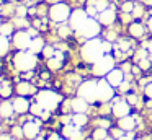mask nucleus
Here are the masks:
<instances>
[{
  "label": "nucleus",
  "instance_id": "obj_5",
  "mask_svg": "<svg viewBox=\"0 0 152 140\" xmlns=\"http://www.w3.org/2000/svg\"><path fill=\"white\" fill-rule=\"evenodd\" d=\"M36 36H38L36 29H31V28L18 29V31H15L13 36H12V46H13L17 51H28L33 38H36Z\"/></svg>",
  "mask_w": 152,
  "mask_h": 140
},
{
  "label": "nucleus",
  "instance_id": "obj_42",
  "mask_svg": "<svg viewBox=\"0 0 152 140\" xmlns=\"http://www.w3.org/2000/svg\"><path fill=\"white\" fill-rule=\"evenodd\" d=\"M116 140H134V133L132 132H126V133H123L119 139H116Z\"/></svg>",
  "mask_w": 152,
  "mask_h": 140
},
{
  "label": "nucleus",
  "instance_id": "obj_29",
  "mask_svg": "<svg viewBox=\"0 0 152 140\" xmlns=\"http://www.w3.org/2000/svg\"><path fill=\"white\" fill-rule=\"evenodd\" d=\"M93 139L95 140H105L106 137H108V129H103V127H96L95 130H93Z\"/></svg>",
  "mask_w": 152,
  "mask_h": 140
},
{
  "label": "nucleus",
  "instance_id": "obj_20",
  "mask_svg": "<svg viewBox=\"0 0 152 140\" xmlns=\"http://www.w3.org/2000/svg\"><path fill=\"white\" fill-rule=\"evenodd\" d=\"M69 103H70V111H72V112H87V111H88V106H90V103H87V101L80 96L72 98Z\"/></svg>",
  "mask_w": 152,
  "mask_h": 140
},
{
  "label": "nucleus",
  "instance_id": "obj_11",
  "mask_svg": "<svg viewBox=\"0 0 152 140\" xmlns=\"http://www.w3.org/2000/svg\"><path fill=\"white\" fill-rule=\"evenodd\" d=\"M61 135H64L67 140H83L85 135H83L82 127L75 125V124H64L62 130H61Z\"/></svg>",
  "mask_w": 152,
  "mask_h": 140
},
{
  "label": "nucleus",
  "instance_id": "obj_44",
  "mask_svg": "<svg viewBox=\"0 0 152 140\" xmlns=\"http://www.w3.org/2000/svg\"><path fill=\"white\" fill-rule=\"evenodd\" d=\"M0 140H17L13 135H8V133H2L0 135Z\"/></svg>",
  "mask_w": 152,
  "mask_h": 140
},
{
  "label": "nucleus",
  "instance_id": "obj_8",
  "mask_svg": "<svg viewBox=\"0 0 152 140\" xmlns=\"http://www.w3.org/2000/svg\"><path fill=\"white\" fill-rule=\"evenodd\" d=\"M70 7L64 2H59V3H53L49 7V18L51 21H54L56 25H62V23H67L70 18Z\"/></svg>",
  "mask_w": 152,
  "mask_h": 140
},
{
  "label": "nucleus",
  "instance_id": "obj_31",
  "mask_svg": "<svg viewBox=\"0 0 152 140\" xmlns=\"http://www.w3.org/2000/svg\"><path fill=\"white\" fill-rule=\"evenodd\" d=\"M44 111H46V109H43V107H41L36 101H34V103H31V107H30L31 116H36V117H39V119H41V116L44 114Z\"/></svg>",
  "mask_w": 152,
  "mask_h": 140
},
{
  "label": "nucleus",
  "instance_id": "obj_33",
  "mask_svg": "<svg viewBox=\"0 0 152 140\" xmlns=\"http://www.w3.org/2000/svg\"><path fill=\"white\" fill-rule=\"evenodd\" d=\"M41 54H43L46 59H49V57H53V55L56 54V49H54L53 46H44V49H43V52H41Z\"/></svg>",
  "mask_w": 152,
  "mask_h": 140
},
{
  "label": "nucleus",
  "instance_id": "obj_14",
  "mask_svg": "<svg viewBox=\"0 0 152 140\" xmlns=\"http://www.w3.org/2000/svg\"><path fill=\"white\" fill-rule=\"evenodd\" d=\"M15 91H17V94H20V96H26V98L33 96V94L38 93L36 86H34L31 81H26V80L18 81V83L15 85Z\"/></svg>",
  "mask_w": 152,
  "mask_h": 140
},
{
  "label": "nucleus",
  "instance_id": "obj_12",
  "mask_svg": "<svg viewBox=\"0 0 152 140\" xmlns=\"http://www.w3.org/2000/svg\"><path fill=\"white\" fill-rule=\"evenodd\" d=\"M88 13H87V10L85 8H75V10H72V13H70V18H69V25H70V28L74 29V33L77 31V29L80 28V26L85 23V20L88 18Z\"/></svg>",
  "mask_w": 152,
  "mask_h": 140
},
{
  "label": "nucleus",
  "instance_id": "obj_6",
  "mask_svg": "<svg viewBox=\"0 0 152 140\" xmlns=\"http://www.w3.org/2000/svg\"><path fill=\"white\" fill-rule=\"evenodd\" d=\"M77 96L83 98L87 103H98V78L96 80H85L77 88Z\"/></svg>",
  "mask_w": 152,
  "mask_h": 140
},
{
  "label": "nucleus",
  "instance_id": "obj_43",
  "mask_svg": "<svg viewBox=\"0 0 152 140\" xmlns=\"http://www.w3.org/2000/svg\"><path fill=\"white\" fill-rule=\"evenodd\" d=\"M142 47H144V49H147V52H149V54H152V39L145 41L144 44H142Z\"/></svg>",
  "mask_w": 152,
  "mask_h": 140
},
{
  "label": "nucleus",
  "instance_id": "obj_3",
  "mask_svg": "<svg viewBox=\"0 0 152 140\" xmlns=\"http://www.w3.org/2000/svg\"><path fill=\"white\" fill-rule=\"evenodd\" d=\"M12 60H13V67L17 68V72L28 73V72H33L36 68L38 54H33L31 51H17Z\"/></svg>",
  "mask_w": 152,
  "mask_h": 140
},
{
  "label": "nucleus",
  "instance_id": "obj_19",
  "mask_svg": "<svg viewBox=\"0 0 152 140\" xmlns=\"http://www.w3.org/2000/svg\"><path fill=\"white\" fill-rule=\"evenodd\" d=\"M105 78L110 81V85H111V86L118 88L119 85H121L123 81H124V70H123V68H118V67H115V68H113V70L110 72L108 75H106Z\"/></svg>",
  "mask_w": 152,
  "mask_h": 140
},
{
  "label": "nucleus",
  "instance_id": "obj_36",
  "mask_svg": "<svg viewBox=\"0 0 152 140\" xmlns=\"http://www.w3.org/2000/svg\"><path fill=\"white\" fill-rule=\"evenodd\" d=\"M144 13V8H142V5H139V3H136L134 5V10H132V15L136 16V18H139V16Z\"/></svg>",
  "mask_w": 152,
  "mask_h": 140
},
{
  "label": "nucleus",
  "instance_id": "obj_34",
  "mask_svg": "<svg viewBox=\"0 0 152 140\" xmlns=\"http://www.w3.org/2000/svg\"><path fill=\"white\" fill-rule=\"evenodd\" d=\"M134 5H136V3H132V2H124V3L121 5V12H123V13H132Z\"/></svg>",
  "mask_w": 152,
  "mask_h": 140
},
{
  "label": "nucleus",
  "instance_id": "obj_50",
  "mask_svg": "<svg viewBox=\"0 0 152 140\" xmlns=\"http://www.w3.org/2000/svg\"><path fill=\"white\" fill-rule=\"evenodd\" d=\"M0 85H2V78H0Z\"/></svg>",
  "mask_w": 152,
  "mask_h": 140
},
{
  "label": "nucleus",
  "instance_id": "obj_47",
  "mask_svg": "<svg viewBox=\"0 0 152 140\" xmlns=\"http://www.w3.org/2000/svg\"><path fill=\"white\" fill-rule=\"evenodd\" d=\"M34 140H46V139H44L43 135H39V137H36V139H34Z\"/></svg>",
  "mask_w": 152,
  "mask_h": 140
},
{
  "label": "nucleus",
  "instance_id": "obj_38",
  "mask_svg": "<svg viewBox=\"0 0 152 140\" xmlns=\"http://www.w3.org/2000/svg\"><path fill=\"white\" fill-rule=\"evenodd\" d=\"M126 99H128V103L131 104V106H134V104H137V99H139V98L136 96V94L129 93V94H128V98H126Z\"/></svg>",
  "mask_w": 152,
  "mask_h": 140
},
{
  "label": "nucleus",
  "instance_id": "obj_46",
  "mask_svg": "<svg viewBox=\"0 0 152 140\" xmlns=\"http://www.w3.org/2000/svg\"><path fill=\"white\" fill-rule=\"evenodd\" d=\"M17 13H18V15H21V16H23V15H26V10H25V7H18Z\"/></svg>",
  "mask_w": 152,
  "mask_h": 140
},
{
  "label": "nucleus",
  "instance_id": "obj_45",
  "mask_svg": "<svg viewBox=\"0 0 152 140\" xmlns=\"http://www.w3.org/2000/svg\"><path fill=\"white\" fill-rule=\"evenodd\" d=\"M147 29L152 34V10H151V16H149V20H147Z\"/></svg>",
  "mask_w": 152,
  "mask_h": 140
},
{
  "label": "nucleus",
  "instance_id": "obj_49",
  "mask_svg": "<svg viewBox=\"0 0 152 140\" xmlns=\"http://www.w3.org/2000/svg\"><path fill=\"white\" fill-rule=\"evenodd\" d=\"M149 3H151V5H152V0H149Z\"/></svg>",
  "mask_w": 152,
  "mask_h": 140
},
{
  "label": "nucleus",
  "instance_id": "obj_27",
  "mask_svg": "<svg viewBox=\"0 0 152 140\" xmlns=\"http://www.w3.org/2000/svg\"><path fill=\"white\" fill-rule=\"evenodd\" d=\"M10 47H12V41L8 39V36L0 34V57H5L10 51Z\"/></svg>",
  "mask_w": 152,
  "mask_h": 140
},
{
  "label": "nucleus",
  "instance_id": "obj_48",
  "mask_svg": "<svg viewBox=\"0 0 152 140\" xmlns=\"http://www.w3.org/2000/svg\"><path fill=\"white\" fill-rule=\"evenodd\" d=\"M31 2H36L38 3V2H41V0H31Z\"/></svg>",
  "mask_w": 152,
  "mask_h": 140
},
{
  "label": "nucleus",
  "instance_id": "obj_7",
  "mask_svg": "<svg viewBox=\"0 0 152 140\" xmlns=\"http://www.w3.org/2000/svg\"><path fill=\"white\" fill-rule=\"evenodd\" d=\"M116 67V60L111 54H105L100 60H96L92 65V75L96 78H105L113 68Z\"/></svg>",
  "mask_w": 152,
  "mask_h": 140
},
{
  "label": "nucleus",
  "instance_id": "obj_30",
  "mask_svg": "<svg viewBox=\"0 0 152 140\" xmlns=\"http://www.w3.org/2000/svg\"><path fill=\"white\" fill-rule=\"evenodd\" d=\"M15 29H13V25L12 23H2L0 25V34L4 36H13Z\"/></svg>",
  "mask_w": 152,
  "mask_h": 140
},
{
  "label": "nucleus",
  "instance_id": "obj_2",
  "mask_svg": "<svg viewBox=\"0 0 152 140\" xmlns=\"http://www.w3.org/2000/svg\"><path fill=\"white\" fill-rule=\"evenodd\" d=\"M34 101L43 109L53 112V111H56L64 103V96L61 93H57V91H53V90H38V93L34 94Z\"/></svg>",
  "mask_w": 152,
  "mask_h": 140
},
{
  "label": "nucleus",
  "instance_id": "obj_51",
  "mask_svg": "<svg viewBox=\"0 0 152 140\" xmlns=\"http://www.w3.org/2000/svg\"><path fill=\"white\" fill-rule=\"evenodd\" d=\"M0 25H2V18H0Z\"/></svg>",
  "mask_w": 152,
  "mask_h": 140
},
{
  "label": "nucleus",
  "instance_id": "obj_4",
  "mask_svg": "<svg viewBox=\"0 0 152 140\" xmlns=\"http://www.w3.org/2000/svg\"><path fill=\"white\" fill-rule=\"evenodd\" d=\"M100 33H102V25H100V21L95 16H88V18L85 20V23L75 31V34H77V38L83 39V41H88V39L98 38Z\"/></svg>",
  "mask_w": 152,
  "mask_h": 140
},
{
  "label": "nucleus",
  "instance_id": "obj_25",
  "mask_svg": "<svg viewBox=\"0 0 152 140\" xmlns=\"http://www.w3.org/2000/svg\"><path fill=\"white\" fill-rule=\"evenodd\" d=\"M44 41L39 38V36H36V38H33V41H31V44H30V49L28 51H31L33 54H41L43 52V49H44Z\"/></svg>",
  "mask_w": 152,
  "mask_h": 140
},
{
  "label": "nucleus",
  "instance_id": "obj_39",
  "mask_svg": "<svg viewBox=\"0 0 152 140\" xmlns=\"http://www.w3.org/2000/svg\"><path fill=\"white\" fill-rule=\"evenodd\" d=\"M98 127H103V129H110L111 127V122L108 119H100L98 120Z\"/></svg>",
  "mask_w": 152,
  "mask_h": 140
},
{
  "label": "nucleus",
  "instance_id": "obj_32",
  "mask_svg": "<svg viewBox=\"0 0 152 140\" xmlns=\"http://www.w3.org/2000/svg\"><path fill=\"white\" fill-rule=\"evenodd\" d=\"M12 135H13L17 140H23L25 139L23 125H13V129H12Z\"/></svg>",
  "mask_w": 152,
  "mask_h": 140
},
{
  "label": "nucleus",
  "instance_id": "obj_17",
  "mask_svg": "<svg viewBox=\"0 0 152 140\" xmlns=\"http://www.w3.org/2000/svg\"><path fill=\"white\" fill-rule=\"evenodd\" d=\"M64 62H66V57H64V54L61 51H56V54H54L53 57L46 59V65L51 72L61 70V68L64 67Z\"/></svg>",
  "mask_w": 152,
  "mask_h": 140
},
{
  "label": "nucleus",
  "instance_id": "obj_23",
  "mask_svg": "<svg viewBox=\"0 0 152 140\" xmlns=\"http://www.w3.org/2000/svg\"><path fill=\"white\" fill-rule=\"evenodd\" d=\"M128 31H129V34H131V38H136V39H141L142 36L145 34L144 25H142V23H139V21H132L131 25H129Z\"/></svg>",
  "mask_w": 152,
  "mask_h": 140
},
{
  "label": "nucleus",
  "instance_id": "obj_28",
  "mask_svg": "<svg viewBox=\"0 0 152 140\" xmlns=\"http://www.w3.org/2000/svg\"><path fill=\"white\" fill-rule=\"evenodd\" d=\"M59 28H57V31H59L61 38H67V36H70V33H74V29L70 28L69 23H62V25H57Z\"/></svg>",
  "mask_w": 152,
  "mask_h": 140
},
{
  "label": "nucleus",
  "instance_id": "obj_13",
  "mask_svg": "<svg viewBox=\"0 0 152 140\" xmlns=\"http://www.w3.org/2000/svg\"><path fill=\"white\" fill-rule=\"evenodd\" d=\"M23 132L26 140H34L41 133V122L39 120H26L23 124Z\"/></svg>",
  "mask_w": 152,
  "mask_h": 140
},
{
  "label": "nucleus",
  "instance_id": "obj_37",
  "mask_svg": "<svg viewBox=\"0 0 152 140\" xmlns=\"http://www.w3.org/2000/svg\"><path fill=\"white\" fill-rule=\"evenodd\" d=\"M46 140H67V139L64 135H59V133L53 132V133H49V135L46 137Z\"/></svg>",
  "mask_w": 152,
  "mask_h": 140
},
{
  "label": "nucleus",
  "instance_id": "obj_21",
  "mask_svg": "<svg viewBox=\"0 0 152 140\" xmlns=\"http://www.w3.org/2000/svg\"><path fill=\"white\" fill-rule=\"evenodd\" d=\"M116 125L119 127L121 130H124V132H132V130L136 129V117L134 116H124L121 117V119H118V124Z\"/></svg>",
  "mask_w": 152,
  "mask_h": 140
},
{
  "label": "nucleus",
  "instance_id": "obj_18",
  "mask_svg": "<svg viewBox=\"0 0 152 140\" xmlns=\"http://www.w3.org/2000/svg\"><path fill=\"white\" fill-rule=\"evenodd\" d=\"M12 103H13V107H15V112L17 114H26V112H30V107H31V103H30V99H28L26 96H20L18 94L17 98H13L12 99Z\"/></svg>",
  "mask_w": 152,
  "mask_h": 140
},
{
  "label": "nucleus",
  "instance_id": "obj_40",
  "mask_svg": "<svg viewBox=\"0 0 152 140\" xmlns=\"http://www.w3.org/2000/svg\"><path fill=\"white\" fill-rule=\"evenodd\" d=\"M144 94L149 98V99H152V83H147L144 88Z\"/></svg>",
  "mask_w": 152,
  "mask_h": 140
},
{
  "label": "nucleus",
  "instance_id": "obj_15",
  "mask_svg": "<svg viewBox=\"0 0 152 140\" xmlns=\"http://www.w3.org/2000/svg\"><path fill=\"white\" fill-rule=\"evenodd\" d=\"M96 20L100 21V25H102V26H110V25H113V23L116 21V10H115V7L110 5L106 10H103L102 13H98Z\"/></svg>",
  "mask_w": 152,
  "mask_h": 140
},
{
  "label": "nucleus",
  "instance_id": "obj_10",
  "mask_svg": "<svg viewBox=\"0 0 152 140\" xmlns=\"http://www.w3.org/2000/svg\"><path fill=\"white\" fill-rule=\"evenodd\" d=\"M111 114L116 117V119H121V117H124V116H129V114H131V104L128 103V99L113 98Z\"/></svg>",
  "mask_w": 152,
  "mask_h": 140
},
{
  "label": "nucleus",
  "instance_id": "obj_35",
  "mask_svg": "<svg viewBox=\"0 0 152 140\" xmlns=\"http://www.w3.org/2000/svg\"><path fill=\"white\" fill-rule=\"evenodd\" d=\"M137 65L141 67V70H147V68H151V60H149L147 57H144L137 62Z\"/></svg>",
  "mask_w": 152,
  "mask_h": 140
},
{
  "label": "nucleus",
  "instance_id": "obj_9",
  "mask_svg": "<svg viewBox=\"0 0 152 140\" xmlns=\"http://www.w3.org/2000/svg\"><path fill=\"white\" fill-rule=\"evenodd\" d=\"M115 98V86L106 78H98V103H110Z\"/></svg>",
  "mask_w": 152,
  "mask_h": 140
},
{
  "label": "nucleus",
  "instance_id": "obj_16",
  "mask_svg": "<svg viewBox=\"0 0 152 140\" xmlns=\"http://www.w3.org/2000/svg\"><path fill=\"white\" fill-rule=\"evenodd\" d=\"M108 2L106 0H88V5H87V13H88L90 16H98V13H102L103 10L108 8Z\"/></svg>",
  "mask_w": 152,
  "mask_h": 140
},
{
  "label": "nucleus",
  "instance_id": "obj_22",
  "mask_svg": "<svg viewBox=\"0 0 152 140\" xmlns=\"http://www.w3.org/2000/svg\"><path fill=\"white\" fill-rule=\"evenodd\" d=\"M15 112V107H13V103L8 99H4L2 103H0V117L2 119H10Z\"/></svg>",
  "mask_w": 152,
  "mask_h": 140
},
{
  "label": "nucleus",
  "instance_id": "obj_41",
  "mask_svg": "<svg viewBox=\"0 0 152 140\" xmlns=\"http://www.w3.org/2000/svg\"><path fill=\"white\" fill-rule=\"evenodd\" d=\"M129 88H131V86H129V83H128V81H123V83L121 85H119V86H118V90L119 91H121V93H126V91H129Z\"/></svg>",
  "mask_w": 152,
  "mask_h": 140
},
{
  "label": "nucleus",
  "instance_id": "obj_26",
  "mask_svg": "<svg viewBox=\"0 0 152 140\" xmlns=\"http://www.w3.org/2000/svg\"><path fill=\"white\" fill-rule=\"evenodd\" d=\"M72 124H75V125H79L83 129V127L88 124V116H87V112H74Z\"/></svg>",
  "mask_w": 152,
  "mask_h": 140
},
{
  "label": "nucleus",
  "instance_id": "obj_24",
  "mask_svg": "<svg viewBox=\"0 0 152 140\" xmlns=\"http://www.w3.org/2000/svg\"><path fill=\"white\" fill-rule=\"evenodd\" d=\"M15 88L12 86V83L8 80H2V85H0V98H5V99H8V98L12 96V93H13Z\"/></svg>",
  "mask_w": 152,
  "mask_h": 140
},
{
  "label": "nucleus",
  "instance_id": "obj_1",
  "mask_svg": "<svg viewBox=\"0 0 152 140\" xmlns=\"http://www.w3.org/2000/svg\"><path fill=\"white\" fill-rule=\"evenodd\" d=\"M111 51H113L111 42L105 41V39H100V38H93V39H88V41H85L82 44V47H80V55H82L83 62L93 65L105 54H111Z\"/></svg>",
  "mask_w": 152,
  "mask_h": 140
}]
</instances>
